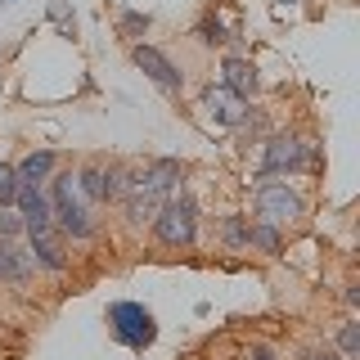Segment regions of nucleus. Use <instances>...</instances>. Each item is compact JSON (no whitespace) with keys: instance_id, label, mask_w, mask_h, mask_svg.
<instances>
[{"instance_id":"14","label":"nucleus","mask_w":360,"mask_h":360,"mask_svg":"<svg viewBox=\"0 0 360 360\" xmlns=\"http://www.w3.org/2000/svg\"><path fill=\"white\" fill-rule=\"evenodd\" d=\"M248 248H262L266 257H279L284 234H279V225H270V221H252L248 225Z\"/></svg>"},{"instance_id":"4","label":"nucleus","mask_w":360,"mask_h":360,"mask_svg":"<svg viewBox=\"0 0 360 360\" xmlns=\"http://www.w3.org/2000/svg\"><path fill=\"white\" fill-rule=\"evenodd\" d=\"M153 234H158V243H167V248H189L198 239V207H194V198H172V202H162L158 207V217H153Z\"/></svg>"},{"instance_id":"5","label":"nucleus","mask_w":360,"mask_h":360,"mask_svg":"<svg viewBox=\"0 0 360 360\" xmlns=\"http://www.w3.org/2000/svg\"><path fill=\"white\" fill-rule=\"evenodd\" d=\"M315 162V144L297 140V135H275L262 149V176H279V172H297V167Z\"/></svg>"},{"instance_id":"12","label":"nucleus","mask_w":360,"mask_h":360,"mask_svg":"<svg viewBox=\"0 0 360 360\" xmlns=\"http://www.w3.org/2000/svg\"><path fill=\"white\" fill-rule=\"evenodd\" d=\"M221 86L234 90L239 99H252V95H257V68L248 63V59H225V68H221Z\"/></svg>"},{"instance_id":"8","label":"nucleus","mask_w":360,"mask_h":360,"mask_svg":"<svg viewBox=\"0 0 360 360\" xmlns=\"http://www.w3.org/2000/svg\"><path fill=\"white\" fill-rule=\"evenodd\" d=\"M27 234V248H32V262L45 266V270H63L68 257H63V234L54 225H41V230H22Z\"/></svg>"},{"instance_id":"20","label":"nucleus","mask_w":360,"mask_h":360,"mask_svg":"<svg viewBox=\"0 0 360 360\" xmlns=\"http://www.w3.org/2000/svg\"><path fill=\"white\" fill-rule=\"evenodd\" d=\"M198 37L207 41V45H217V41H225V27H221L217 18H202V22H198Z\"/></svg>"},{"instance_id":"6","label":"nucleus","mask_w":360,"mask_h":360,"mask_svg":"<svg viewBox=\"0 0 360 360\" xmlns=\"http://www.w3.org/2000/svg\"><path fill=\"white\" fill-rule=\"evenodd\" d=\"M135 68H140L158 90H167V95H180V86H185V72H180L158 45H135Z\"/></svg>"},{"instance_id":"19","label":"nucleus","mask_w":360,"mask_h":360,"mask_svg":"<svg viewBox=\"0 0 360 360\" xmlns=\"http://www.w3.org/2000/svg\"><path fill=\"white\" fill-rule=\"evenodd\" d=\"M18 194V172L9 162H0V202H14Z\"/></svg>"},{"instance_id":"13","label":"nucleus","mask_w":360,"mask_h":360,"mask_svg":"<svg viewBox=\"0 0 360 360\" xmlns=\"http://www.w3.org/2000/svg\"><path fill=\"white\" fill-rule=\"evenodd\" d=\"M14 172H18V185H41V180H50V172H54V153H45V149L27 153Z\"/></svg>"},{"instance_id":"2","label":"nucleus","mask_w":360,"mask_h":360,"mask_svg":"<svg viewBox=\"0 0 360 360\" xmlns=\"http://www.w3.org/2000/svg\"><path fill=\"white\" fill-rule=\"evenodd\" d=\"M257 217L270 221V225H292V221L307 217V202H302V194L288 180L257 176Z\"/></svg>"},{"instance_id":"9","label":"nucleus","mask_w":360,"mask_h":360,"mask_svg":"<svg viewBox=\"0 0 360 360\" xmlns=\"http://www.w3.org/2000/svg\"><path fill=\"white\" fill-rule=\"evenodd\" d=\"M131 185H140V189H153V194H172V189L180 185V162H172V158H158V162H149L140 176L131 180Z\"/></svg>"},{"instance_id":"21","label":"nucleus","mask_w":360,"mask_h":360,"mask_svg":"<svg viewBox=\"0 0 360 360\" xmlns=\"http://www.w3.org/2000/svg\"><path fill=\"white\" fill-rule=\"evenodd\" d=\"M149 27V14H122V32H144Z\"/></svg>"},{"instance_id":"7","label":"nucleus","mask_w":360,"mask_h":360,"mask_svg":"<svg viewBox=\"0 0 360 360\" xmlns=\"http://www.w3.org/2000/svg\"><path fill=\"white\" fill-rule=\"evenodd\" d=\"M202 108H207V117L217 122V127H239L248 117V99H239L234 90L225 86H207L202 90Z\"/></svg>"},{"instance_id":"1","label":"nucleus","mask_w":360,"mask_h":360,"mask_svg":"<svg viewBox=\"0 0 360 360\" xmlns=\"http://www.w3.org/2000/svg\"><path fill=\"white\" fill-rule=\"evenodd\" d=\"M50 217H54V230L63 239H90L95 234V221H90L82 194H77V180L72 176H54L50 185Z\"/></svg>"},{"instance_id":"17","label":"nucleus","mask_w":360,"mask_h":360,"mask_svg":"<svg viewBox=\"0 0 360 360\" xmlns=\"http://www.w3.org/2000/svg\"><path fill=\"white\" fill-rule=\"evenodd\" d=\"M221 234H225V243H230V248H248V221L243 217H225Z\"/></svg>"},{"instance_id":"23","label":"nucleus","mask_w":360,"mask_h":360,"mask_svg":"<svg viewBox=\"0 0 360 360\" xmlns=\"http://www.w3.org/2000/svg\"><path fill=\"white\" fill-rule=\"evenodd\" d=\"M252 360H275V356H270L266 347H257V352H252Z\"/></svg>"},{"instance_id":"3","label":"nucleus","mask_w":360,"mask_h":360,"mask_svg":"<svg viewBox=\"0 0 360 360\" xmlns=\"http://www.w3.org/2000/svg\"><path fill=\"white\" fill-rule=\"evenodd\" d=\"M108 329L117 338L122 347H131V352H144V347H153L158 338V320L149 307H140V302H112L108 307Z\"/></svg>"},{"instance_id":"18","label":"nucleus","mask_w":360,"mask_h":360,"mask_svg":"<svg viewBox=\"0 0 360 360\" xmlns=\"http://www.w3.org/2000/svg\"><path fill=\"white\" fill-rule=\"evenodd\" d=\"M338 347H342V360H356V352H360V329H356V324H342Z\"/></svg>"},{"instance_id":"16","label":"nucleus","mask_w":360,"mask_h":360,"mask_svg":"<svg viewBox=\"0 0 360 360\" xmlns=\"http://www.w3.org/2000/svg\"><path fill=\"white\" fill-rule=\"evenodd\" d=\"M14 234H22V217L14 202H0V239H14Z\"/></svg>"},{"instance_id":"24","label":"nucleus","mask_w":360,"mask_h":360,"mask_svg":"<svg viewBox=\"0 0 360 360\" xmlns=\"http://www.w3.org/2000/svg\"><path fill=\"white\" fill-rule=\"evenodd\" d=\"M0 243H5V239H0Z\"/></svg>"},{"instance_id":"15","label":"nucleus","mask_w":360,"mask_h":360,"mask_svg":"<svg viewBox=\"0 0 360 360\" xmlns=\"http://www.w3.org/2000/svg\"><path fill=\"white\" fill-rule=\"evenodd\" d=\"M72 180H77V189H82L90 202H108L104 198V172H99V167H82Z\"/></svg>"},{"instance_id":"10","label":"nucleus","mask_w":360,"mask_h":360,"mask_svg":"<svg viewBox=\"0 0 360 360\" xmlns=\"http://www.w3.org/2000/svg\"><path fill=\"white\" fill-rule=\"evenodd\" d=\"M122 207H127V221L131 225H144L158 217V207H162V194H153V189H140L127 180V189H122Z\"/></svg>"},{"instance_id":"11","label":"nucleus","mask_w":360,"mask_h":360,"mask_svg":"<svg viewBox=\"0 0 360 360\" xmlns=\"http://www.w3.org/2000/svg\"><path fill=\"white\" fill-rule=\"evenodd\" d=\"M32 270H37V262H32V252H22V248L14 243H0V284H27Z\"/></svg>"},{"instance_id":"22","label":"nucleus","mask_w":360,"mask_h":360,"mask_svg":"<svg viewBox=\"0 0 360 360\" xmlns=\"http://www.w3.org/2000/svg\"><path fill=\"white\" fill-rule=\"evenodd\" d=\"M302 360H342V356H333V352H307Z\"/></svg>"}]
</instances>
